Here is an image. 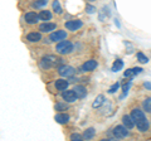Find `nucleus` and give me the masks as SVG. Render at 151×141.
Listing matches in <instances>:
<instances>
[{
  "instance_id": "nucleus-8",
  "label": "nucleus",
  "mask_w": 151,
  "mask_h": 141,
  "mask_svg": "<svg viewBox=\"0 0 151 141\" xmlns=\"http://www.w3.org/2000/svg\"><path fill=\"white\" fill-rule=\"evenodd\" d=\"M62 98L65 102H74V101L78 100V96L73 90H69V91H63Z\"/></svg>"
},
{
  "instance_id": "nucleus-25",
  "label": "nucleus",
  "mask_w": 151,
  "mask_h": 141,
  "mask_svg": "<svg viewBox=\"0 0 151 141\" xmlns=\"http://www.w3.org/2000/svg\"><path fill=\"white\" fill-rule=\"evenodd\" d=\"M137 59H139L140 63H147L149 62V58L146 57L142 52H139V53H137Z\"/></svg>"
},
{
  "instance_id": "nucleus-1",
  "label": "nucleus",
  "mask_w": 151,
  "mask_h": 141,
  "mask_svg": "<svg viewBox=\"0 0 151 141\" xmlns=\"http://www.w3.org/2000/svg\"><path fill=\"white\" fill-rule=\"evenodd\" d=\"M131 116H132V119H134L136 126H137V129L141 132H145V131L149 130V121L146 119L144 111H141L139 109H134L131 111Z\"/></svg>"
},
{
  "instance_id": "nucleus-27",
  "label": "nucleus",
  "mask_w": 151,
  "mask_h": 141,
  "mask_svg": "<svg viewBox=\"0 0 151 141\" xmlns=\"http://www.w3.org/2000/svg\"><path fill=\"white\" fill-rule=\"evenodd\" d=\"M70 140H72V141H82L83 140V135L72 134V135H70Z\"/></svg>"
},
{
  "instance_id": "nucleus-21",
  "label": "nucleus",
  "mask_w": 151,
  "mask_h": 141,
  "mask_svg": "<svg viewBox=\"0 0 151 141\" xmlns=\"http://www.w3.org/2000/svg\"><path fill=\"white\" fill-rule=\"evenodd\" d=\"M103 101H105V96H103V95H98L97 98L94 100V102L92 103V107H93V109H97V107H100L102 105Z\"/></svg>"
},
{
  "instance_id": "nucleus-30",
  "label": "nucleus",
  "mask_w": 151,
  "mask_h": 141,
  "mask_svg": "<svg viewBox=\"0 0 151 141\" xmlns=\"http://www.w3.org/2000/svg\"><path fill=\"white\" fill-rule=\"evenodd\" d=\"M94 12H96V8L92 6V5H87V13L92 14V13H94Z\"/></svg>"
},
{
  "instance_id": "nucleus-29",
  "label": "nucleus",
  "mask_w": 151,
  "mask_h": 141,
  "mask_svg": "<svg viewBox=\"0 0 151 141\" xmlns=\"http://www.w3.org/2000/svg\"><path fill=\"white\" fill-rule=\"evenodd\" d=\"M119 87H120V83L119 82H116L113 86L110 87V90H108V93H115L117 90H119Z\"/></svg>"
},
{
  "instance_id": "nucleus-13",
  "label": "nucleus",
  "mask_w": 151,
  "mask_h": 141,
  "mask_svg": "<svg viewBox=\"0 0 151 141\" xmlns=\"http://www.w3.org/2000/svg\"><path fill=\"white\" fill-rule=\"evenodd\" d=\"M122 122H124V125L126 126L127 129H132V127H134V126L136 125L131 115H125L124 117H122Z\"/></svg>"
},
{
  "instance_id": "nucleus-6",
  "label": "nucleus",
  "mask_w": 151,
  "mask_h": 141,
  "mask_svg": "<svg viewBox=\"0 0 151 141\" xmlns=\"http://www.w3.org/2000/svg\"><path fill=\"white\" fill-rule=\"evenodd\" d=\"M65 38H67V33L64 30H57L49 35L50 42H60V40H64Z\"/></svg>"
},
{
  "instance_id": "nucleus-26",
  "label": "nucleus",
  "mask_w": 151,
  "mask_h": 141,
  "mask_svg": "<svg viewBox=\"0 0 151 141\" xmlns=\"http://www.w3.org/2000/svg\"><path fill=\"white\" fill-rule=\"evenodd\" d=\"M54 109L57 111H63V110H67L68 106H67V103H55Z\"/></svg>"
},
{
  "instance_id": "nucleus-15",
  "label": "nucleus",
  "mask_w": 151,
  "mask_h": 141,
  "mask_svg": "<svg viewBox=\"0 0 151 141\" xmlns=\"http://www.w3.org/2000/svg\"><path fill=\"white\" fill-rule=\"evenodd\" d=\"M54 120L58 122V124L64 125V124H67V122L69 121V116L67 114H58V115H55Z\"/></svg>"
},
{
  "instance_id": "nucleus-16",
  "label": "nucleus",
  "mask_w": 151,
  "mask_h": 141,
  "mask_svg": "<svg viewBox=\"0 0 151 141\" xmlns=\"http://www.w3.org/2000/svg\"><path fill=\"white\" fill-rule=\"evenodd\" d=\"M73 91L77 93L78 98H84V97L87 96V90H86V88H84L83 86H74Z\"/></svg>"
},
{
  "instance_id": "nucleus-24",
  "label": "nucleus",
  "mask_w": 151,
  "mask_h": 141,
  "mask_svg": "<svg viewBox=\"0 0 151 141\" xmlns=\"http://www.w3.org/2000/svg\"><path fill=\"white\" fill-rule=\"evenodd\" d=\"M47 3H48V0H35V1L32 4V6L38 9V8H42V6L47 5Z\"/></svg>"
},
{
  "instance_id": "nucleus-4",
  "label": "nucleus",
  "mask_w": 151,
  "mask_h": 141,
  "mask_svg": "<svg viewBox=\"0 0 151 141\" xmlns=\"http://www.w3.org/2000/svg\"><path fill=\"white\" fill-rule=\"evenodd\" d=\"M127 127L124 125V126H121V125H119V126H116L115 129H113V136H115L116 139H124V137H127L129 136V131L126 130Z\"/></svg>"
},
{
  "instance_id": "nucleus-32",
  "label": "nucleus",
  "mask_w": 151,
  "mask_h": 141,
  "mask_svg": "<svg viewBox=\"0 0 151 141\" xmlns=\"http://www.w3.org/2000/svg\"><path fill=\"white\" fill-rule=\"evenodd\" d=\"M115 23L117 24V27H120V23H119V20H117V19H115Z\"/></svg>"
},
{
  "instance_id": "nucleus-20",
  "label": "nucleus",
  "mask_w": 151,
  "mask_h": 141,
  "mask_svg": "<svg viewBox=\"0 0 151 141\" xmlns=\"http://www.w3.org/2000/svg\"><path fill=\"white\" fill-rule=\"evenodd\" d=\"M39 19H40V20H43V22H48V20H50V19H52V14H50V12H48V10H42V12L39 13Z\"/></svg>"
},
{
  "instance_id": "nucleus-17",
  "label": "nucleus",
  "mask_w": 151,
  "mask_h": 141,
  "mask_svg": "<svg viewBox=\"0 0 151 141\" xmlns=\"http://www.w3.org/2000/svg\"><path fill=\"white\" fill-rule=\"evenodd\" d=\"M27 39L29 42H32V43H35V42H39L42 39V35H40V33L32 32V33H29V34L27 35Z\"/></svg>"
},
{
  "instance_id": "nucleus-3",
  "label": "nucleus",
  "mask_w": 151,
  "mask_h": 141,
  "mask_svg": "<svg viewBox=\"0 0 151 141\" xmlns=\"http://www.w3.org/2000/svg\"><path fill=\"white\" fill-rule=\"evenodd\" d=\"M58 63H59V58L53 57V55H47V57L42 58L40 65L44 69H49L52 67H54V65H58Z\"/></svg>"
},
{
  "instance_id": "nucleus-18",
  "label": "nucleus",
  "mask_w": 151,
  "mask_h": 141,
  "mask_svg": "<svg viewBox=\"0 0 151 141\" xmlns=\"http://www.w3.org/2000/svg\"><path fill=\"white\" fill-rule=\"evenodd\" d=\"M124 68V62H122V59H120V58H117L115 62H113V64H112V72H119L120 69H122Z\"/></svg>"
},
{
  "instance_id": "nucleus-2",
  "label": "nucleus",
  "mask_w": 151,
  "mask_h": 141,
  "mask_svg": "<svg viewBox=\"0 0 151 141\" xmlns=\"http://www.w3.org/2000/svg\"><path fill=\"white\" fill-rule=\"evenodd\" d=\"M55 50L58 52L59 54H69L70 52L73 50V44L70 43L69 40H60L55 47Z\"/></svg>"
},
{
  "instance_id": "nucleus-31",
  "label": "nucleus",
  "mask_w": 151,
  "mask_h": 141,
  "mask_svg": "<svg viewBox=\"0 0 151 141\" xmlns=\"http://www.w3.org/2000/svg\"><path fill=\"white\" fill-rule=\"evenodd\" d=\"M144 86L147 88V90H151V83H150V82H145V83H144Z\"/></svg>"
},
{
  "instance_id": "nucleus-9",
  "label": "nucleus",
  "mask_w": 151,
  "mask_h": 141,
  "mask_svg": "<svg viewBox=\"0 0 151 141\" xmlns=\"http://www.w3.org/2000/svg\"><path fill=\"white\" fill-rule=\"evenodd\" d=\"M24 19L28 24H35L38 22V19H39V14H37L34 12H29L24 15Z\"/></svg>"
},
{
  "instance_id": "nucleus-28",
  "label": "nucleus",
  "mask_w": 151,
  "mask_h": 141,
  "mask_svg": "<svg viewBox=\"0 0 151 141\" xmlns=\"http://www.w3.org/2000/svg\"><path fill=\"white\" fill-rule=\"evenodd\" d=\"M130 86H131V79L129 82H127L126 84H124V95L121 96V98H124L126 95H127V92H129V88H130Z\"/></svg>"
},
{
  "instance_id": "nucleus-23",
  "label": "nucleus",
  "mask_w": 151,
  "mask_h": 141,
  "mask_svg": "<svg viewBox=\"0 0 151 141\" xmlns=\"http://www.w3.org/2000/svg\"><path fill=\"white\" fill-rule=\"evenodd\" d=\"M52 8H53V10L57 13V14H60L62 13V6H60V4L58 0H54L53 3H52Z\"/></svg>"
},
{
  "instance_id": "nucleus-12",
  "label": "nucleus",
  "mask_w": 151,
  "mask_h": 141,
  "mask_svg": "<svg viewBox=\"0 0 151 141\" xmlns=\"http://www.w3.org/2000/svg\"><path fill=\"white\" fill-rule=\"evenodd\" d=\"M141 72H142V68H139V67H136V68H130V69H126V70H125L124 77L131 79V78H134L136 74H139V73H141Z\"/></svg>"
},
{
  "instance_id": "nucleus-14",
  "label": "nucleus",
  "mask_w": 151,
  "mask_h": 141,
  "mask_svg": "<svg viewBox=\"0 0 151 141\" xmlns=\"http://www.w3.org/2000/svg\"><path fill=\"white\" fill-rule=\"evenodd\" d=\"M68 81H65V79H57L55 81V88L58 91H65L68 88Z\"/></svg>"
},
{
  "instance_id": "nucleus-5",
  "label": "nucleus",
  "mask_w": 151,
  "mask_h": 141,
  "mask_svg": "<svg viewBox=\"0 0 151 141\" xmlns=\"http://www.w3.org/2000/svg\"><path fill=\"white\" fill-rule=\"evenodd\" d=\"M76 72V69L70 65H58V73L62 77H72Z\"/></svg>"
},
{
  "instance_id": "nucleus-10",
  "label": "nucleus",
  "mask_w": 151,
  "mask_h": 141,
  "mask_svg": "<svg viewBox=\"0 0 151 141\" xmlns=\"http://www.w3.org/2000/svg\"><path fill=\"white\" fill-rule=\"evenodd\" d=\"M97 65H98V63L96 62V60H94V59H89V60H87L86 63H83L82 70H84V72H91V70L97 68Z\"/></svg>"
},
{
  "instance_id": "nucleus-7",
  "label": "nucleus",
  "mask_w": 151,
  "mask_h": 141,
  "mask_svg": "<svg viewBox=\"0 0 151 141\" xmlns=\"http://www.w3.org/2000/svg\"><path fill=\"white\" fill-rule=\"evenodd\" d=\"M82 25H83V23L81 20H78V19H76V20H68L67 23H65V28H67L68 30H70V32H76V30L81 29Z\"/></svg>"
},
{
  "instance_id": "nucleus-19",
  "label": "nucleus",
  "mask_w": 151,
  "mask_h": 141,
  "mask_svg": "<svg viewBox=\"0 0 151 141\" xmlns=\"http://www.w3.org/2000/svg\"><path fill=\"white\" fill-rule=\"evenodd\" d=\"M94 134H96V130H94L93 127H89L83 132V139L84 140H91L94 136Z\"/></svg>"
},
{
  "instance_id": "nucleus-22",
  "label": "nucleus",
  "mask_w": 151,
  "mask_h": 141,
  "mask_svg": "<svg viewBox=\"0 0 151 141\" xmlns=\"http://www.w3.org/2000/svg\"><path fill=\"white\" fill-rule=\"evenodd\" d=\"M142 107H144V110L146 112H151V97H147L142 102Z\"/></svg>"
},
{
  "instance_id": "nucleus-11",
  "label": "nucleus",
  "mask_w": 151,
  "mask_h": 141,
  "mask_svg": "<svg viewBox=\"0 0 151 141\" xmlns=\"http://www.w3.org/2000/svg\"><path fill=\"white\" fill-rule=\"evenodd\" d=\"M55 28H57V24H55V23L44 22V23H42V24L39 25V30H40V32H43V33H47V32L54 30Z\"/></svg>"
}]
</instances>
